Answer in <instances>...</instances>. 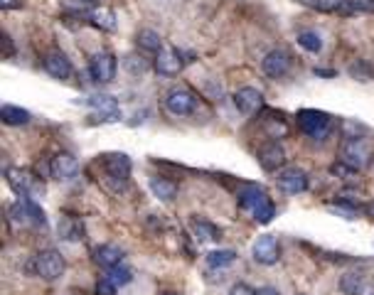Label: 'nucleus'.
<instances>
[{
    "label": "nucleus",
    "mask_w": 374,
    "mask_h": 295,
    "mask_svg": "<svg viewBox=\"0 0 374 295\" xmlns=\"http://www.w3.org/2000/svg\"><path fill=\"white\" fill-rule=\"evenodd\" d=\"M239 207L246 212H251L259 224H269L276 217V207H273L271 197L266 194V189L261 187H249L241 197H239Z\"/></svg>",
    "instance_id": "f257e3e1"
},
{
    "label": "nucleus",
    "mask_w": 374,
    "mask_h": 295,
    "mask_svg": "<svg viewBox=\"0 0 374 295\" xmlns=\"http://www.w3.org/2000/svg\"><path fill=\"white\" fill-rule=\"evenodd\" d=\"M8 185L12 187V192L20 194L22 199H37L44 192L42 183L33 175L30 170H22V167H8L6 170Z\"/></svg>",
    "instance_id": "f03ea898"
},
{
    "label": "nucleus",
    "mask_w": 374,
    "mask_h": 295,
    "mask_svg": "<svg viewBox=\"0 0 374 295\" xmlns=\"http://www.w3.org/2000/svg\"><path fill=\"white\" fill-rule=\"evenodd\" d=\"M298 128L313 140H325L330 135L332 121L328 113L315 111V108H303V111H298Z\"/></svg>",
    "instance_id": "7ed1b4c3"
},
{
    "label": "nucleus",
    "mask_w": 374,
    "mask_h": 295,
    "mask_svg": "<svg viewBox=\"0 0 374 295\" xmlns=\"http://www.w3.org/2000/svg\"><path fill=\"white\" fill-rule=\"evenodd\" d=\"M340 160L347 162L350 167H355V170H364V167L372 162V148H369L367 143H364L362 138H350L342 143V151H340Z\"/></svg>",
    "instance_id": "20e7f679"
},
{
    "label": "nucleus",
    "mask_w": 374,
    "mask_h": 295,
    "mask_svg": "<svg viewBox=\"0 0 374 295\" xmlns=\"http://www.w3.org/2000/svg\"><path fill=\"white\" fill-rule=\"evenodd\" d=\"M165 108L173 116H190L197 108V96L187 86H175V89L168 92V96H165Z\"/></svg>",
    "instance_id": "39448f33"
},
{
    "label": "nucleus",
    "mask_w": 374,
    "mask_h": 295,
    "mask_svg": "<svg viewBox=\"0 0 374 295\" xmlns=\"http://www.w3.org/2000/svg\"><path fill=\"white\" fill-rule=\"evenodd\" d=\"M35 271H37V276H42V278L55 280L65 273V258H62V253L55 251V248L40 251L37 256H35Z\"/></svg>",
    "instance_id": "423d86ee"
},
{
    "label": "nucleus",
    "mask_w": 374,
    "mask_h": 295,
    "mask_svg": "<svg viewBox=\"0 0 374 295\" xmlns=\"http://www.w3.org/2000/svg\"><path fill=\"white\" fill-rule=\"evenodd\" d=\"M89 74L96 84H109L116 76V57L111 52H99L89 62Z\"/></svg>",
    "instance_id": "0eeeda50"
},
{
    "label": "nucleus",
    "mask_w": 374,
    "mask_h": 295,
    "mask_svg": "<svg viewBox=\"0 0 374 295\" xmlns=\"http://www.w3.org/2000/svg\"><path fill=\"white\" fill-rule=\"evenodd\" d=\"M261 67H264L266 76L281 79V76H286L288 71H291V54H288L286 49H271V52L264 57Z\"/></svg>",
    "instance_id": "6e6552de"
},
{
    "label": "nucleus",
    "mask_w": 374,
    "mask_h": 295,
    "mask_svg": "<svg viewBox=\"0 0 374 295\" xmlns=\"http://www.w3.org/2000/svg\"><path fill=\"white\" fill-rule=\"evenodd\" d=\"M49 172L60 183H69V180L76 177V172H79V162H76V158L71 153H57L52 158V162H49Z\"/></svg>",
    "instance_id": "1a4fd4ad"
},
{
    "label": "nucleus",
    "mask_w": 374,
    "mask_h": 295,
    "mask_svg": "<svg viewBox=\"0 0 374 295\" xmlns=\"http://www.w3.org/2000/svg\"><path fill=\"white\" fill-rule=\"evenodd\" d=\"M254 258L259 263H264V266H273V263L278 261V256H281V246H278V242H276V236H271V234H264V236H259L254 242Z\"/></svg>",
    "instance_id": "9d476101"
},
{
    "label": "nucleus",
    "mask_w": 374,
    "mask_h": 295,
    "mask_svg": "<svg viewBox=\"0 0 374 295\" xmlns=\"http://www.w3.org/2000/svg\"><path fill=\"white\" fill-rule=\"evenodd\" d=\"M278 185H281L283 192L288 194H300L308 189V175L298 167H288L278 175Z\"/></svg>",
    "instance_id": "9b49d317"
},
{
    "label": "nucleus",
    "mask_w": 374,
    "mask_h": 295,
    "mask_svg": "<svg viewBox=\"0 0 374 295\" xmlns=\"http://www.w3.org/2000/svg\"><path fill=\"white\" fill-rule=\"evenodd\" d=\"M155 69L158 74H163V76H178L180 69H182V57H180L178 49H160L155 57Z\"/></svg>",
    "instance_id": "f8f14e48"
},
{
    "label": "nucleus",
    "mask_w": 374,
    "mask_h": 295,
    "mask_svg": "<svg viewBox=\"0 0 374 295\" xmlns=\"http://www.w3.org/2000/svg\"><path fill=\"white\" fill-rule=\"evenodd\" d=\"M234 103H237V108H239L241 113L251 116V113H256L261 106H264V96H261L259 89L244 86V89H239V92L234 94Z\"/></svg>",
    "instance_id": "ddd939ff"
},
{
    "label": "nucleus",
    "mask_w": 374,
    "mask_h": 295,
    "mask_svg": "<svg viewBox=\"0 0 374 295\" xmlns=\"http://www.w3.org/2000/svg\"><path fill=\"white\" fill-rule=\"evenodd\" d=\"M44 71L55 79H69L71 76V62L65 52H49L44 57Z\"/></svg>",
    "instance_id": "4468645a"
},
{
    "label": "nucleus",
    "mask_w": 374,
    "mask_h": 295,
    "mask_svg": "<svg viewBox=\"0 0 374 295\" xmlns=\"http://www.w3.org/2000/svg\"><path fill=\"white\" fill-rule=\"evenodd\" d=\"M103 167H106V172H109V177H114V180H119L121 185L128 180L130 175V160L126 155H119V153H114V155H106L103 158Z\"/></svg>",
    "instance_id": "2eb2a0df"
},
{
    "label": "nucleus",
    "mask_w": 374,
    "mask_h": 295,
    "mask_svg": "<svg viewBox=\"0 0 374 295\" xmlns=\"http://www.w3.org/2000/svg\"><path fill=\"white\" fill-rule=\"evenodd\" d=\"M259 162H261V167L269 172L278 170V167L286 162V153H283V148L278 143H269L259 151Z\"/></svg>",
    "instance_id": "dca6fc26"
},
{
    "label": "nucleus",
    "mask_w": 374,
    "mask_h": 295,
    "mask_svg": "<svg viewBox=\"0 0 374 295\" xmlns=\"http://www.w3.org/2000/svg\"><path fill=\"white\" fill-rule=\"evenodd\" d=\"M89 106H92L103 121H119V103H116L114 96H106V94L92 96L89 99Z\"/></svg>",
    "instance_id": "f3484780"
},
{
    "label": "nucleus",
    "mask_w": 374,
    "mask_h": 295,
    "mask_svg": "<svg viewBox=\"0 0 374 295\" xmlns=\"http://www.w3.org/2000/svg\"><path fill=\"white\" fill-rule=\"evenodd\" d=\"M121 261H124V251L119 246H114V244H106V246L96 248V263L103 266V269H114Z\"/></svg>",
    "instance_id": "a211bd4d"
},
{
    "label": "nucleus",
    "mask_w": 374,
    "mask_h": 295,
    "mask_svg": "<svg viewBox=\"0 0 374 295\" xmlns=\"http://www.w3.org/2000/svg\"><path fill=\"white\" fill-rule=\"evenodd\" d=\"M151 189L153 194H155L158 199H163V202H170V199H175V194H178V185H175L173 180H168V177H153Z\"/></svg>",
    "instance_id": "6ab92c4d"
},
{
    "label": "nucleus",
    "mask_w": 374,
    "mask_h": 295,
    "mask_svg": "<svg viewBox=\"0 0 374 295\" xmlns=\"http://www.w3.org/2000/svg\"><path fill=\"white\" fill-rule=\"evenodd\" d=\"M0 116H3V121L8 126H25L30 121V111H25L20 106H10V103H6V106L0 108Z\"/></svg>",
    "instance_id": "aec40b11"
},
{
    "label": "nucleus",
    "mask_w": 374,
    "mask_h": 295,
    "mask_svg": "<svg viewBox=\"0 0 374 295\" xmlns=\"http://www.w3.org/2000/svg\"><path fill=\"white\" fill-rule=\"evenodd\" d=\"M340 290L345 295H359L364 290V276L355 273V271H350V273H345L340 278Z\"/></svg>",
    "instance_id": "412c9836"
},
{
    "label": "nucleus",
    "mask_w": 374,
    "mask_h": 295,
    "mask_svg": "<svg viewBox=\"0 0 374 295\" xmlns=\"http://www.w3.org/2000/svg\"><path fill=\"white\" fill-rule=\"evenodd\" d=\"M92 22L96 27H101V30H106V33H114L116 30V12L109 10V8H99V10L92 12Z\"/></svg>",
    "instance_id": "4be33fe9"
},
{
    "label": "nucleus",
    "mask_w": 374,
    "mask_h": 295,
    "mask_svg": "<svg viewBox=\"0 0 374 295\" xmlns=\"http://www.w3.org/2000/svg\"><path fill=\"white\" fill-rule=\"evenodd\" d=\"M234 261H237V251H232V248H219V251L207 253V263L212 269H224V266H232Z\"/></svg>",
    "instance_id": "5701e85b"
},
{
    "label": "nucleus",
    "mask_w": 374,
    "mask_h": 295,
    "mask_svg": "<svg viewBox=\"0 0 374 295\" xmlns=\"http://www.w3.org/2000/svg\"><path fill=\"white\" fill-rule=\"evenodd\" d=\"M138 47L146 49V52H160L163 49V40L155 30H141L138 33Z\"/></svg>",
    "instance_id": "b1692460"
},
{
    "label": "nucleus",
    "mask_w": 374,
    "mask_h": 295,
    "mask_svg": "<svg viewBox=\"0 0 374 295\" xmlns=\"http://www.w3.org/2000/svg\"><path fill=\"white\" fill-rule=\"evenodd\" d=\"M106 278L111 280V283H116V285H126V283H130L133 280V271L130 269H126V266H114V269H109V276Z\"/></svg>",
    "instance_id": "393cba45"
},
{
    "label": "nucleus",
    "mask_w": 374,
    "mask_h": 295,
    "mask_svg": "<svg viewBox=\"0 0 374 295\" xmlns=\"http://www.w3.org/2000/svg\"><path fill=\"white\" fill-rule=\"evenodd\" d=\"M298 44L303 49H308V52H320V49H323V40H320L318 33H300Z\"/></svg>",
    "instance_id": "a878e982"
},
{
    "label": "nucleus",
    "mask_w": 374,
    "mask_h": 295,
    "mask_svg": "<svg viewBox=\"0 0 374 295\" xmlns=\"http://www.w3.org/2000/svg\"><path fill=\"white\" fill-rule=\"evenodd\" d=\"M359 12H374V0H347L345 15H359Z\"/></svg>",
    "instance_id": "bb28decb"
},
{
    "label": "nucleus",
    "mask_w": 374,
    "mask_h": 295,
    "mask_svg": "<svg viewBox=\"0 0 374 295\" xmlns=\"http://www.w3.org/2000/svg\"><path fill=\"white\" fill-rule=\"evenodd\" d=\"M192 229H195L197 239L200 242H212V239H217V229L212 224H207V221H192Z\"/></svg>",
    "instance_id": "cd10ccee"
},
{
    "label": "nucleus",
    "mask_w": 374,
    "mask_h": 295,
    "mask_svg": "<svg viewBox=\"0 0 374 295\" xmlns=\"http://www.w3.org/2000/svg\"><path fill=\"white\" fill-rule=\"evenodd\" d=\"M266 133H269V138H286L288 126L283 124L281 118H269L266 121Z\"/></svg>",
    "instance_id": "c85d7f7f"
},
{
    "label": "nucleus",
    "mask_w": 374,
    "mask_h": 295,
    "mask_svg": "<svg viewBox=\"0 0 374 295\" xmlns=\"http://www.w3.org/2000/svg\"><path fill=\"white\" fill-rule=\"evenodd\" d=\"M330 172L340 177V180H355V177H357V170H355V167H350L347 162H342V160H337L335 165L330 167Z\"/></svg>",
    "instance_id": "c756f323"
},
{
    "label": "nucleus",
    "mask_w": 374,
    "mask_h": 295,
    "mask_svg": "<svg viewBox=\"0 0 374 295\" xmlns=\"http://www.w3.org/2000/svg\"><path fill=\"white\" fill-rule=\"evenodd\" d=\"M126 67H128L130 74H143V71H148V62L146 59H138V57L126 59Z\"/></svg>",
    "instance_id": "7c9ffc66"
},
{
    "label": "nucleus",
    "mask_w": 374,
    "mask_h": 295,
    "mask_svg": "<svg viewBox=\"0 0 374 295\" xmlns=\"http://www.w3.org/2000/svg\"><path fill=\"white\" fill-rule=\"evenodd\" d=\"M116 288H119V285L111 283L109 278H101V280H99V285H96V293L99 295H116Z\"/></svg>",
    "instance_id": "2f4dec72"
},
{
    "label": "nucleus",
    "mask_w": 374,
    "mask_h": 295,
    "mask_svg": "<svg viewBox=\"0 0 374 295\" xmlns=\"http://www.w3.org/2000/svg\"><path fill=\"white\" fill-rule=\"evenodd\" d=\"M229 295H256V290H251L246 283H237L232 290H229Z\"/></svg>",
    "instance_id": "473e14b6"
},
{
    "label": "nucleus",
    "mask_w": 374,
    "mask_h": 295,
    "mask_svg": "<svg viewBox=\"0 0 374 295\" xmlns=\"http://www.w3.org/2000/svg\"><path fill=\"white\" fill-rule=\"evenodd\" d=\"M300 6H305V8H315V10H325V0H298Z\"/></svg>",
    "instance_id": "72a5a7b5"
},
{
    "label": "nucleus",
    "mask_w": 374,
    "mask_h": 295,
    "mask_svg": "<svg viewBox=\"0 0 374 295\" xmlns=\"http://www.w3.org/2000/svg\"><path fill=\"white\" fill-rule=\"evenodd\" d=\"M256 295H281L276 288H271V285H264V288L256 290Z\"/></svg>",
    "instance_id": "f704fd0d"
},
{
    "label": "nucleus",
    "mask_w": 374,
    "mask_h": 295,
    "mask_svg": "<svg viewBox=\"0 0 374 295\" xmlns=\"http://www.w3.org/2000/svg\"><path fill=\"white\" fill-rule=\"evenodd\" d=\"M362 212H364V217L374 219V199H372V202H367V204H362Z\"/></svg>",
    "instance_id": "c9c22d12"
},
{
    "label": "nucleus",
    "mask_w": 374,
    "mask_h": 295,
    "mask_svg": "<svg viewBox=\"0 0 374 295\" xmlns=\"http://www.w3.org/2000/svg\"><path fill=\"white\" fill-rule=\"evenodd\" d=\"M0 6L6 10H12V8H20V0H0Z\"/></svg>",
    "instance_id": "e433bc0d"
},
{
    "label": "nucleus",
    "mask_w": 374,
    "mask_h": 295,
    "mask_svg": "<svg viewBox=\"0 0 374 295\" xmlns=\"http://www.w3.org/2000/svg\"><path fill=\"white\" fill-rule=\"evenodd\" d=\"M87 3H96V0H87Z\"/></svg>",
    "instance_id": "4c0bfd02"
},
{
    "label": "nucleus",
    "mask_w": 374,
    "mask_h": 295,
    "mask_svg": "<svg viewBox=\"0 0 374 295\" xmlns=\"http://www.w3.org/2000/svg\"><path fill=\"white\" fill-rule=\"evenodd\" d=\"M163 295H175V293H163Z\"/></svg>",
    "instance_id": "58836bf2"
}]
</instances>
